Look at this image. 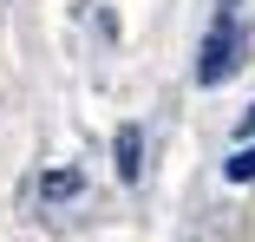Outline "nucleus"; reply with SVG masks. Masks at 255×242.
<instances>
[{"instance_id":"nucleus-1","label":"nucleus","mask_w":255,"mask_h":242,"mask_svg":"<svg viewBox=\"0 0 255 242\" xmlns=\"http://www.w3.org/2000/svg\"><path fill=\"white\" fill-rule=\"evenodd\" d=\"M236 66H242V20L216 7V26H210V39H203V59H196V85H223Z\"/></svg>"},{"instance_id":"nucleus-2","label":"nucleus","mask_w":255,"mask_h":242,"mask_svg":"<svg viewBox=\"0 0 255 242\" xmlns=\"http://www.w3.org/2000/svg\"><path fill=\"white\" fill-rule=\"evenodd\" d=\"M112 164H118V177H125V183H137V177H144V131H137V124H125V131L112 137Z\"/></svg>"},{"instance_id":"nucleus-3","label":"nucleus","mask_w":255,"mask_h":242,"mask_svg":"<svg viewBox=\"0 0 255 242\" xmlns=\"http://www.w3.org/2000/svg\"><path fill=\"white\" fill-rule=\"evenodd\" d=\"M79 190H85L79 170H46V177H39V197H46V203H66V197H79Z\"/></svg>"},{"instance_id":"nucleus-4","label":"nucleus","mask_w":255,"mask_h":242,"mask_svg":"<svg viewBox=\"0 0 255 242\" xmlns=\"http://www.w3.org/2000/svg\"><path fill=\"white\" fill-rule=\"evenodd\" d=\"M223 177H229V183H255V144H242V151L223 164Z\"/></svg>"},{"instance_id":"nucleus-5","label":"nucleus","mask_w":255,"mask_h":242,"mask_svg":"<svg viewBox=\"0 0 255 242\" xmlns=\"http://www.w3.org/2000/svg\"><path fill=\"white\" fill-rule=\"evenodd\" d=\"M223 13H236V0H223Z\"/></svg>"}]
</instances>
